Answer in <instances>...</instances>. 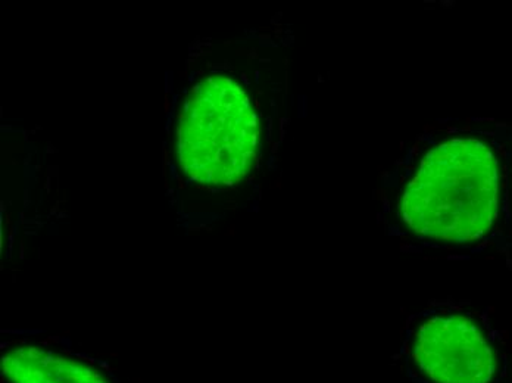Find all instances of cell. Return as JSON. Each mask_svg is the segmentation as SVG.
<instances>
[{
  "label": "cell",
  "instance_id": "obj_3",
  "mask_svg": "<svg viewBox=\"0 0 512 383\" xmlns=\"http://www.w3.org/2000/svg\"><path fill=\"white\" fill-rule=\"evenodd\" d=\"M405 357L412 375L423 383H490L498 370L485 329L455 311H433L415 320Z\"/></svg>",
  "mask_w": 512,
  "mask_h": 383
},
{
  "label": "cell",
  "instance_id": "obj_2",
  "mask_svg": "<svg viewBox=\"0 0 512 383\" xmlns=\"http://www.w3.org/2000/svg\"><path fill=\"white\" fill-rule=\"evenodd\" d=\"M181 115V165L192 179L237 185L258 161L261 123L245 90L229 77L193 87Z\"/></svg>",
  "mask_w": 512,
  "mask_h": 383
},
{
  "label": "cell",
  "instance_id": "obj_1",
  "mask_svg": "<svg viewBox=\"0 0 512 383\" xmlns=\"http://www.w3.org/2000/svg\"><path fill=\"white\" fill-rule=\"evenodd\" d=\"M498 207V160L490 146L451 137L424 152L399 196L398 214L415 238L467 244L492 230Z\"/></svg>",
  "mask_w": 512,
  "mask_h": 383
}]
</instances>
